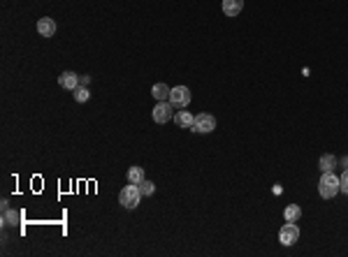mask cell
I'll return each instance as SVG.
<instances>
[{"instance_id":"obj_1","label":"cell","mask_w":348,"mask_h":257,"mask_svg":"<svg viewBox=\"0 0 348 257\" xmlns=\"http://www.w3.org/2000/svg\"><path fill=\"white\" fill-rule=\"evenodd\" d=\"M339 190H342V185H339V176H337L335 171H323L321 181H318V192H321L323 199H332Z\"/></svg>"},{"instance_id":"obj_2","label":"cell","mask_w":348,"mask_h":257,"mask_svg":"<svg viewBox=\"0 0 348 257\" xmlns=\"http://www.w3.org/2000/svg\"><path fill=\"white\" fill-rule=\"evenodd\" d=\"M140 199H142V188L140 185H135V183L126 185L119 195V204L123 206V209H135V206L140 204Z\"/></svg>"},{"instance_id":"obj_3","label":"cell","mask_w":348,"mask_h":257,"mask_svg":"<svg viewBox=\"0 0 348 257\" xmlns=\"http://www.w3.org/2000/svg\"><path fill=\"white\" fill-rule=\"evenodd\" d=\"M172 118H174V104L170 100H163L154 107V121L156 123L165 125V123H170Z\"/></svg>"},{"instance_id":"obj_4","label":"cell","mask_w":348,"mask_h":257,"mask_svg":"<svg viewBox=\"0 0 348 257\" xmlns=\"http://www.w3.org/2000/svg\"><path fill=\"white\" fill-rule=\"evenodd\" d=\"M170 102L174 104V109H186L190 104V90L188 86H176L170 93Z\"/></svg>"},{"instance_id":"obj_5","label":"cell","mask_w":348,"mask_h":257,"mask_svg":"<svg viewBox=\"0 0 348 257\" xmlns=\"http://www.w3.org/2000/svg\"><path fill=\"white\" fill-rule=\"evenodd\" d=\"M297 239H300V227L295 223H288V220H286V225L279 230V241H281L283 246H293V244H297Z\"/></svg>"},{"instance_id":"obj_6","label":"cell","mask_w":348,"mask_h":257,"mask_svg":"<svg viewBox=\"0 0 348 257\" xmlns=\"http://www.w3.org/2000/svg\"><path fill=\"white\" fill-rule=\"evenodd\" d=\"M193 132H202V135H207V132H211V130H216V118L211 114H200L195 116L193 121Z\"/></svg>"},{"instance_id":"obj_7","label":"cell","mask_w":348,"mask_h":257,"mask_svg":"<svg viewBox=\"0 0 348 257\" xmlns=\"http://www.w3.org/2000/svg\"><path fill=\"white\" fill-rule=\"evenodd\" d=\"M37 33H40L42 37H54L56 35V21L49 19V16H42V19L37 21Z\"/></svg>"},{"instance_id":"obj_8","label":"cell","mask_w":348,"mask_h":257,"mask_svg":"<svg viewBox=\"0 0 348 257\" xmlns=\"http://www.w3.org/2000/svg\"><path fill=\"white\" fill-rule=\"evenodd\" d=\"M58 86L65 88V90H74V88L79 86V75H74V72H63L58 77Z\"/></svg>"},{"instance_id":"obj_9","label":"cell","mask_w":348,"mask_h":257,"mask_svg":"<svg viewBox=\"0 0 348 257\" xmlns=\"http://www.w3.org/2000/svg\"><path fill=\"white\" fill-rule=\"evenodd\" d=\"M244 7V0H223V14L225 16H237Z\"/></svg>"},{"instance_id":"obj_10","label":"cell","mask_w":348,"mask_h":257,"mask_svg":"<svg viewBox=\"0 0 348 257\" xmlns=\"http://www.w3.org/2000/svg\"><path fill=\"white\" fill-rule=\"evenodd\" d=\"M193 121H195V116L190 114V111H183V109H181V111L174 114V123H176L179 128H193Z\"/></svg>"},{"instance_id":"obj_11","label":"cell","mask_w":348,"mask_h":257,"mask_svg":"<svg viewBox=\"0 0 348 257\" xmlns=\"http://www.w3.org/2000/svg\"><path fill=\"white\" fill-rule=\"evenodd\" d=\"M23 213L21 211H14V209H5L2 211V225H19Z\"/></svg>"},{"instance_id":"obj_12","label":"cell","mask_w":348,"mask_h":257,"mask_svg":"<svg viewBox=\"0 0 348 257\" xmlns=\"http://www.w3.org/2000/svg\"><path fill=\"white\" fill-rule=\"evenodd\" d=\"M170 93H172V88L165 86V84H156V86L151 88V95H154V97H156L158 102L170 100Z\"/></svg>"},{"instance_id":"obj_13","label":"cell","mask_w":348,"mask_h":257,"mask_svg":"<svg viewBox=\"0 0 348 257\" xmlns=\"http://www.w3.org/2000/svg\"><path fill=\"white\" fill-rule=\"evenodd\" d=\"M283 216H286V220H288V223H297V220H300V216H302V209L297 206V204H288V206H286V211H283Z\"/></svg>"},{"instance_id":"obj_14","label":"cell","mask_w":348,"mask_h":257,"mask_svg":"<svg viewBox=\"0 0 348 257\" xmlns=\"http://www.w3.org/2000/svg\"><path fill=\"white\" fill-rule=\"evenodd\" d=\"M142 181H144V170H142V167H130V170H128V183L140 185Z\"/></svg>"},{"instance_id":"obj_15","label":"cell","mask_w":348,"mask_h":257,"mask_svg":"<svg viewBox=\"0 0 348 257\" xmlns=\"http://www.w3.org/2000/svg\"><path fill=\"white\" fill-rule=\"evenodd\" d=\"M321 171H332L337 167V158L335 156H330V153H325V156L321 158Z\"/></svg>"},{"instance_id":"obj_16","label":"cell","mask_w":348,"mask_h":257,"mask_svg":"<svg viewBox=\"0 0 348 257\" xmlns=\"http://www.w3.org/2000/svg\"><path fill=\"white\" fill-rule=\"evenodd\" d=\"M72 95H74V100H77V102H86L88 97H91V93H88V88H86V86H81V84H79V86H77V88H74V90H72Z\"/></svg>"},{"instance_id":"obj_17","label":"cell","mask_w":348,"mask_h":257,"mask_svg":"<svg viewBox=\"0 0 348 257\" xmlns=\"http://www.w3.org/2000/svg\"><path fill=\"white\" fill-rule=\"evenodd\" d=\"M140 188H142V195H154L156 192V185H154V181H147V178H144V181L140 183Z\"/></svg>"},{"instance_id":"obj_18","label":"cell","mask_w":348,"mask_h":257,"mask_svg":"<svg viewBox=\"0 0 348 257\" xmlns=\"http://www.w3.org/2000/svg\"><path fill=\"white\" fill-rule=\"evenodd\" d=\"M339 185H342V192H346V195H348V170L339 176Z\"/></svg>"},{"instance_id":"obj_19","label":"cell","mask_w":348,"mask_h":257,"mask_svg":"<svg viewBox=\"0 0 348 257\" xmlns=\"http://www.w3.org/2000/svg\"><path fill=\"white\" fill-rule=\"evenodd\" d=\"M88 82H91V77H88V75H86V77H79V84H81V86H86Z\"/></svg>"}]
</instances>
